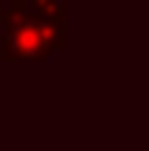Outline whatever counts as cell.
I'll return each instance as SVG.
<instances>
[{"mask_svg":"<svg viewBox=\"0 0 149 151\" xmlns=\"http://www.w3.org/2000/svg\"><path fill=\"white\" fill-rule=\"evenodd\" d=\"M6 39L0 45L3 62L17 59H42L54 50L65 48V31L56 22H45L28 11L25 0H14L3 17Z\"/></svg>","mask_w":149,"mask_h":151,"instance_id":"cell-1","label":"cell"},{"mask_svg":"<svg viewBox=\"0 0 149 151\" xmlns=\"http://www.w3.org/2000/svg\"><path fill=\"white\" fill-rule=\"evenodd\" d=\"M28 11H31L34 17H39V20L45 22H56V25H62V6L56 3V0H25Z\"/></svg>","mask_w":149,"mask_h":151,"instance_id":"cell-2","label":"cell"},{"mask_svg":"<svg viewBox=\"0 0 149 151\" xmlns=\"http://www.w3.org/2000/svg\"><path fill=\"white\" fill-rule=\"evenodd\" d=\"M3 17H6V11H3V3H0V25H3Z\"/></svg>","mask_w":149,"mask_h":151,"instance_id":"cell-3","label":"cell"}]
</instances>
